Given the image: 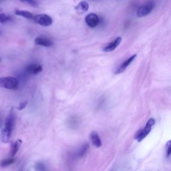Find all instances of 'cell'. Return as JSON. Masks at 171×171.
<instances>
[{
    "mask_svg": "<svg viewBox=\"0 0 171 171\" xmlns=\"http://www.w3.org/2000/svg\"><path fill=\"white\" fill-rule=\"evenodd\" d=\"M14 124H15V117H14L13 113L11 112L5 120L4 128L2 130L1 134H0V140L3 143H7L10 139Z\"/></svg>",
    "mask_w": 171,
    "mask_h": 171,
    "instance_id": "6da1fadb",
    "label": "cell"
},
{
    "mask_svg": "<svg viewBox=\"0 0 171 171\" xmlns=\"http://www.w3.org/2000/svg\"><path fill=\"white\" fill-rule=\"evenodd\" d=\"M0 87L8 90H17L19 87L18 80L12 76L0 78Z\"/></svg>",
    "mask_w": 171,
    "mask_h": 171,
    "instance_id": "7a4b0ae2",
    "label": "cell"
},
{
    "mask_svg": "<svg viewBox=\"0 0 171 171\" xmlns=\"http://www.w3.org/2000/svg\"><path fill=\"white\" fill-rule=\"evenodd\" d=\"M155 124V120L153 118H150V119L147 122L146 125L143 129L139 130L137 132V134L135 136V139L138 142H141L142 140L144 139L152 130V127H153Z\"/></svg>",
    "mask_w": 171,
    "mask_h": 171,
    "instance_id": "3957f363",
    "label": "cell"
},
{
    "mask_svg": "<svg viewBox=\"0 0 171 171\" xmlns=\"http://www.w3.org/2000/svg\"><path fill=\"white\" fill-rule=\"evenodd\" d=\"M154 7V3L153 2L150 1L145 4L141 6L137 10V16L139 17H144L153 10Z\"/></svg>",
    "mask_w": 171,
    "mask_h": 171,
    "instance_id": "277c9868",
    "label": "cell"
},
{
    "mask_svg": "<svg viewBox=\"0 0 171 171\" xmlns=\"http://www.w3.org/2000/svg\"><path fill=\"white\" fill-rule=\"evenodd\" d=\"M33 20L35 23H37L42 26H50L52 24V18L46 14H39L33 17Z\"/></svg>",
    "mask_w": 171,
    "mask_h": 171,
    "instance_id": "5b68a950",
    "label": "cell"
},
{
    "mask_svg": "<svg viewBox=\"0 0 171 171\" xmlns=\"http://www.w3.org/2000/svg\"><path fill=\"white\" fill-rule=\"evenodd\" d=\"M85 22L86 24L92 28L96 27L100 22V19L96 13H89L85 18Z\"/></svg>",
    "mask_w": 171,
    "mask_h": 171,
    "instance_id": "8992f818",
    "label": "cell"
},
{
    "mask_svg": "<svg viewBox=\"0 0 171 171\" xmlns=\"http://www.w3.org/2000/svg\"><path fill=\"white\" fill-rule=\"evenodd\" d=\"M136 54H134V55L132 56L131 57H130L129 58H128L126 60H125L124 62L122 63L119 67H118L116 69L115 74H120L122 72H124L126 70V69L127 68L128 66H129L130 64L133 61H134V60L136 58Z\"/></svg>",
    "mask_w": 171,
    "mask_h": 171,
    "instance_id": "52a82bcc",
    "label": "cell"
},
{
    "mask_svg": "<svg viewBox=\"0 0 171 171\" xmlns=\"http://www.w3.org/2000/svg\"><path fill=\"white\" fill-rule=\"evenodd\" d=\"M42 70H43L42 66L38 64H33L29 65L28 66H27V68H26V72L32 75H36L37 74H39L42 72Z\"/></svg>",
    "mask_w": 171,
    "mask_h": 171,
    "instance_id": "ba28073f",
    "label": "cell"
},
{
    "mask_svg": "<svg viewBox=\"0 0 171 171\" xmlns=\"http://www.w3.org/2000/svg\"><path fill=\"white\" fill-rule=\"evenodd\" d=\"M121 41H122L121 37H118L117 38H116L113 42H110V44L107 45L106 47H104L103 48V51L105 52H110L114 51L118 46L120 45Z\"/></svg>",
    "mask_w": 171,
    "mask_h": 171,
    "instance_id": "9c48e42d",
    "label": "cell"
},
{
    "mask_svg": "<svg viewBox=\"0 0 171 171\" xmlns=\"http://www.w3.org/2000/svg\"><path fill=\"white\" fill-rule=\"evenodd\" d=\"M36 44L44 46V47H51L54 45V42L48 38H46L44 37H37L35 39Z\"/></svg>",
    "mask_w": 171,
    "mask_h": 171,
    "instance_id": "30bf717a",
    "label": "cell"
},
{
    "mask_svg": "<svg viewBox=\"0 0 171 171\" xmlns=\"http://www.w3.org/2000/svg\"><path fill=\"white\" fill-rule=\"evenodd\" d=\"M90 139H91L92 144L96 147V148H100V147L102 146V141L100 140V138L99 135L96 132H92L91 134H90Z\"/></svg>",
    "mask_w": 171,
    "mask_h": 171,
    "instance_id": "8fae6325",
    "label": "cell"
},
{
    "mask_svg": "<svg viewBox=\"0 0 171 171\" xmlns=\"http://www.w3.org/2000/svg\"><path fill=\"white\" fill-rule=\"evenodd\" d=\"M89 9V5L86 2H80L75 7V10L78 14H83L86 12Z\"/></svg>",
    "mask_w": 171,
    "mask_h": 171,
    "instance_id": "7c38bea8",
    "label": "cell"
},
{
    "mask_svg": "<svg viewBox=\"0 0 171 171\" xmlns=\"http://www.w3.org/2000/svg\"><path fill=\"white\" fill-rule=\"evenodd\" d=\"M22 144V141L20 139H18L12 145L11 151H10V155L12 156H13L16 154L19 149H20Z\"/></svg>",
    "mask_w": 171,
    "mask_h": 171,
    "instance_id": "4fadbf2b",
    "label": "cell"
},
{
    "mask_svg": "<svg viewBox=\"0 0 171 171\" xmlns=\"http://www.w3.org/2000/svg\"><path fill=\"white\" fill-rule=\"evenodd\" d=\"M15 13L17 16H20L27 19H33V17H34V15H33L31 12L26 10H20V9H16V10L15 11Z\"/></svg>",
    "mask_w": 171,
    "mask_h": 171,
    "instance_id": "5bb4252c",
    "label": "cell"
},
{
    "mask_svg": "<svg viewBox=\"0 0 171 171\" xmlns=\"http://www.w3.org/2000/svg\"><path fill=\"white\" fill-rule=\"evenodd\" d=\"M15 162V159L13 158H9V159H6L2 160V162L0 163V166L2 167H8V166L12 164Z\"/></svg>",
    "mask_w": 171,
    "mask_h": 171,
    "instance_id": "9a60e30c",
    "label": "cell"
},
{
    "mask_svg": "<svg viewBox=\"0 0 171 171\" xmlns=\"http://www.w3.org/2000/svg\"><path fill=\"white\" fill-rule=\"evenodd\" d=\"M89 149V145L88 144H85L82 147V149H80V150L79 151V153L78 154V156L79 158H82L83 156H84L86 155V154L87 153V152Z\"/></svg>",
    "mask_w": 171,
    "mask_h": 171,
    "instance_id": "2e32d148",
    "label": "cell"
},
{
    "mask_svg": "<svg viewBox=\"0 0 171 171\" xmlns=\"http://www.w3.org/2000/svg\"><path fill=\"white\" fill-rule=\"evenodd\" d=\"M11 17L4 13H0V23H6L11 20Z\"/></svg>",
    "mask_w": 171,
    "mask_h": 171,
    "instance_id": "e0dca14e",
    "label": "cell"
},
{
    "mask_svg": "<svg viewBox=\"0 0 171 171\" xmlns=\"http://www.w3.org/2000/svg\"><path fill=\"white\" fill-rule=\"evenodd\" d=\"M166 150H167V157H170L171 154V146H170V141H169L167 144H166Z\"/></svg>",
    "mask_w": 171,
    "mask_h": 171,
    "instance_id": "ac0fdd59",
    "label": "cell"
},
{
    "mask_svg": "<svg viewBox=\"0 0 171 171\" xmlns=\"http://www.w3.org/2000/svg\"><path fill=\"white\" fill-rule=\"evenodd\" d=\"M36 169L37 170H45V166L42 163H38L36 166Z\"/></svg>",
    "mask_w": 171,
    "mask_h": 171,
    "instance_id": "d6986e66",
    "label": "cell"
},
{
    "mask_svg": "<svg viewBox=\"0 0 171 171\" xmlns=\"http://www.w3.org/2000/svg\"><path fill=\"white\" fill-rule=\"evenodd\" d=\"M21 1L27 2V3H29L30 5H31V6H34V7L37 6V3L36 0H21Z\"/></svg>",
    "mask_w": 171,
    "mask_h": 171,
    "instance_id": "ffe728a7",
    "label": "cell"
},
{
    "mask_svg": "<svg viewBox=\"0 0 171 171\" xmlns=\"http://www.w3.org/2000/svg\"><path fill=\"white\" fill-rule=\"evenodd\" d=\"M27 101H24V102H22L20 104V105H19L17 109L19 110H23V108H25L27 106Z\"/></svg>",
    "mask_w": 171,
    "mask_h": 171,
    "instance_id": "44dd1931",
    "label": "cell"
},
{
    "mask_svg": "<svg viewBox=\"0 0 171 171\" xmlns=\"http://www.w3.org/2000/svg\"><path fill=\"white\" fill-rule=\"evenodd\" d=\"M0 61H1V58H0Z\"/></svg>",
    "mask_w": 171,
    "mask_h": 171,
    "instance_id": "7402d4cb",
    "label": "cell"
},
{
    "mask_svg": "<svg viewBox=\"0 0 171 171\" xmlns=\"http://www.w3.org/2000/svg\"><path fill=\"white\" fill-rule=\"evenodd\" d=\"M0 1H1V0H0Z\"/></svg>",
    "mask_w": 171,
    "mask_h": 171,
    "instance_id": "603a6c76",
    "label": "cell"
}]
</instances>
